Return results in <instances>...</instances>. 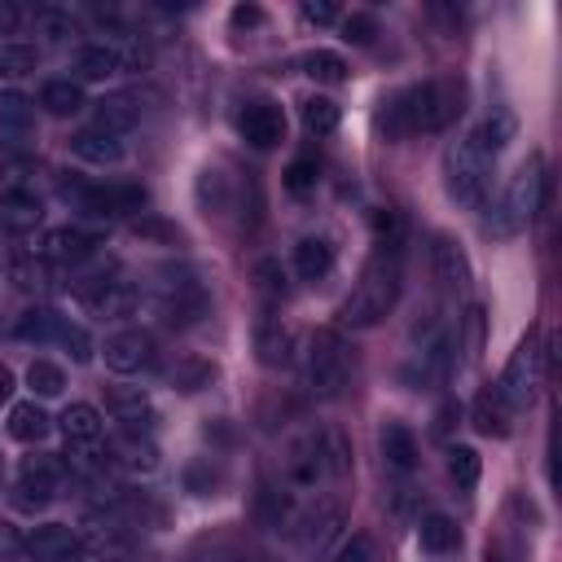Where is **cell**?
Here are the masks:
<instances>
[{"label": "cell", "mask_w": 562, "mask_h": 562, "mask_svg": "<svg viewBox=\"0 0 562 562\" xmlns=\"http://www.w3.org/2000/svg\"><path fill=\"white\" fill-rule=\"evenodd\" d=\"M444 180H448V193H453L462 207H479L488 185H492V154L471 137L453 141L444 154Z\"/></svg>", "instance_id": "277c9868"}, {"label": "cell", "mask_w": 562, "mask_h": 562, "mask_svg": "<svg viewBox=\"0 0 562 562\" xmlns=\"http://www.w3.org/2000/svg\"><path fill=\"white\" fill-rule=\"evenodd\" d=\"M49 430H53V417H49L36 400L14 404V413H10V435H14V439H23V444H40Z\"/></svg>", "instance_id": "83f0119b"}, {"label": "cell", "mask_w": 562, "mask_h": 562, "mask_svg": "<svg viewBox=\"0 0 562 562\" xmlns=\"http://www.w3.org/2000/svg\"><path fill=\"white\" fill-rule=\"evenodd\" d=\"M396 299H400V247H374L370 264L361 268V282L348 295L339 316L352 329H370L396 308Z\"/></svg>", "instance_id": "7a4b0ae2"}, {"label": "cell", "mask_w": 562, "mask_h": 562, "mask_svg": "<svg viewBox=\"0 0 562 562\" xmlns=\"http://www.w3.org/2000/svg\"><path fill=\"white\" fill-rule=\"evenodd\" d=\"M105 409L115 413L120 422H128V426H146L150 417H154V409H150V396L141 391V387H115L105 396Z\"/></svg>", "instance_id": "484cf974"}, {"label": "cell", "mask_w": 562, "mask_h": 562, "mask_svg": "<svg viewBox=\"0 0 562 562\" xmlns=\"http://www.w3.org/2000/svg\"><path fill=\"white\" fill-rule=\"evenodd\" d=\"M137 234H146V238H163V242H176V229H167L163 220H137Z\"/></svg>", "instance_id": "681fc988"}, {"label": "cell", "mask_w": 562, "mask_h": 562, "mask_svg": "<svg viewBox=\"0 0 562 562\" xmlns=\"http://www.w3.org/2000/svg\"><path fill=\"white\" fill-rule=\"evenodd\" d=\"M303 18L316 23V27H329V23H339V5H329V0H308Z\"/></svg>", "instance_id": "7dc6e473"}, {"label": "cell", "mask_w": 562, "mask_h": 562, "mask_svg": "<svg viewBox=\"0 0 562 562\" xmlns=\"http://www.w3.org/2000/svg\"><path fill=\"white\" fill-rule=\"evenodd\" d=\"M545 370H549V352L540 348V334L532 329L527 339L514 348V357H510V365H505L497 391L505 396L510 409H523V404L536 400V391H540V383H545Z\"/></svg>", "instance_id": "8992f818"}, {"label": "cell", "mask_w": 562, "mask_h": 562, "mask_svg": "<svg viewBox=\"0 0 562 562\" xmlns=\"http://www.w3.org/2000/svg\"><path fill=\"white\" fill-rule=\"evenodd\" d=\"M255 352H260V365H268V370H286L295 361V334L282 325V316L260 312V321H255Z\"/></svg>", "instance_id": "4fadbf2b"}, {"label": "cell", "mask_w": 562, "mask_h": 562, "mask_svg": "<svg viewBox=\"0 0 562 562\" xmlns=\"http://www.w3.org/2000/svg\"><path fill=\"white\" fill-rule=\"evenodd\" d=\"M334 562H378V545H374V536H365V532L348 536V540L339 545V553H334Z\"/></svg>", "instance_id": "60d3db41"}, {"label": "cell", "mask_w": 562, "mask_h": 562, "mask_svg": "<svg viewBox=\"0 0 562 562\" xmlns=\"http://www.w3.org/2000/svg\"><path fill=\"white\" fill-rule=\"evenodd\" d=\"M462 115V84L458 79H426L417 88H404L387 101L378 128L387 141H404L413 133H444Z\"/></svg>", "instance_id": "6da1fadb"}, {"label": "cell", "mask_w": 562, "mask_h": 562, "mask_svg": "<svg viewBox=\"0 0 562 562\" xmlns=\"http://www.w3.org/2000/svg\"><path fill=\"white\" fill-rule=\"evenodd\" d=\"M378 444H383V462H387L391 471L409 475V471L417 466V439H413V430H409L404 422H387L383 435H378Z\"/></svg>", "instance_id": "44dd1931"}, {"label": "cell", "mask_w": 562, "mask_h": 562, "mask_svg": "<svg viewBox=\"0 0 562 562\" xmlns=\"http://www.w3.org/2000/svg\"><path fill=\"white\" fill-rule=\"evenodd\" d=\"M159 312L167 325L185 329L193 325L198 316H207V295L193 277H176V282H163V295H159Z\"/></svg>", "instance_id": "7c38bea8"}, {"label": "cell", "mask_w": 562, "mask_h": 562, "mask_svg": "<svg viewBox=\"0 0 562 562\" xmlns=\"http://www.w3.org/2000/svg\"><path fill=\"white\" fill-rule=\"evenodd\" d=\"M303 71H308L316 84H344V79H348V62H344L339 53H325V49L308 53V58H303Z\"/></svg>", "instance_id": "d590c367"}, {"label": "cell", "mask_w": 562, "mask_h": 562, "mask_svg": "<svg viewBox=\"0 0 562 562\" xmlns=\"http://www.w3.org/2000/svg\"><path fill=\"white\" fill-rule=\"evenodd\" d=\"M514 133H519V120L510 115V110H492V115L484 120V128L475 133V141H479V146H484V150L497 159V154H501V150L514 141Z\"/></svg>", "instance_id": "4dcf8cb0"}, {"label": "cell", "mask_w": 562, "mask_h": 562, "mask_svg": "<svg viewBox=\"0 0 562 562\" xmlns=\"http://www.w3.org/2000/svg\"><path fill=\"white\" fill-rule=\"evenodd\" d=\"M27 553H32V562H79L84 540L62 523H45V527L32 532Z\"/></svg>", "instance_id": "5bb4252c"}, {"label": "cell", "mask_w": 562, "mask_h": 562, "mask_svg": "<svg viewBox=\"0 0 562 562\" xmlns=\"http://www.w3.org/2000/svg\"><path fill=\"white\" fill-rule=\"evenodd\" d=\"M299 115H303V128L312 137H329L334 128H339V105H334L329 97H308Z\"/></svg>", "instance_id": "d6a6232c"}, {"label": "cell", "mask_w": 562, "mask_h": 562, "mask_svg": "<svg viewBox=\"0 0 562 562\" xmlns=\"http://www.w3.org/2000/svg\"><path fill=\"white\" fill-rule=\"evenodd\" d=\"M53 344H62L66 352H71V361L75 365H88L92 361V339H88V334L79 329V325H71V321H62V329H58V339Z\"/></svg>", "instance_id": "ab89813d"}, {"label": "cell", "mask_w": 562, "mask_h": 562, "mask_svg": "<svg viewBox=\"0 0 562 562\" xmlns=\"http://www.w3.org/2000/svg\"><path fill=\"white\" fill-rule=\"evenodd\" d=\"M207 378H211V365H198V361H185L180 370H172V383H176L180 391H198Z\"/></svg>", "instance_id": "f6af8a7d"}, {"label": "cell", "mask_w": 562, "mask_h": 562, "mask_svg": "<svg viewBox=\"0 0 562 562\" xmlns=\"http://www.w3.org/2000/svg\"><path fill=\"white\" fill-rule=\"evenodd\" d=\"M374 36H378V23H374L370 14L344 18V40H348V45H374Z\"/></svg>", "instance_id": "ee69618b"}, {"label": "cell", "mask_w": 562, "mask_h": 562, "mask_svg": "<svg viewBox=\"0 0 562 562\" xmlns=\"http://www.w3.org/2000/svg\"><path fill=\"white\" fill-rule=\"evenodd\" d=\"M23 549H27V540L18 536V527L14 523H0V562H18Z\"/></svg>", "instance_id": "bcb514c9"}, {"label": "cell", "mask_w": 562, "mask_h": 562, "mask_svg": "<svg viewBox=\"0 0 562 562\" xmlns=\"http://www.w3.org/2000/svg\"><path fill=\"white\" fill-rule=\"evenodd\" d=\"M479 334H484V312L471 308V312H466V352H471V357H479Z\"/></svg>", "instance_id": "c3c4849f"}, {"label": "cell", "mask_w": 562, "mask_h": 562, "mask_svg": "<svg viewBox=\"0 0 562 562\" xmlns=\"http://www.w3.org/2000/svg\"><path fill=\"white\" fill-rule=\"evenodd\" d=\"M62 198L88 215V220H115L128 211L146 207V189L141 185H79V180H62Z\"/></svg>", "instance_id": "52a82bcc"}, {"label": "cell", "mask_w": 562, "mask_h": 562, "mask_svg": "<svg viewBox=\"0 0 562 562\" xmlns=\"http://www.w3.org/2000/svg\"><path fill=\"white\" fill-rule=\"evenodd\" d=\"M27 387H32L36 396L53 400V396H62L66 378H62V370H58L53 361H32V370H27Z\"/></svg>", "instance_id": "74e56055"}, {"label": "cell", "mask_w": 562, "mask_h": 562, "mask_svg": "<svg viewBox=\"0 0 562 562\" xmlns=\"http://www.w3.org/2000/svg\"><path fill=\"white\" fill-rule=\"evenodd\" d=\"M62 430L71 444H97L101 439V413L92 404H71L62 413Z\"/></svg>", "instance_id": "1f68e13d"}, {"label": "cell", "mask_w": 562, "mask_h": 562, "mask_svg": "<svg viewBox=\"0 0 562 562\" xmlns=\"http://www.w3.org/2000/svg\"><path fill=\"white\" fill-rule=\"evenodd\" d=\"M295 268H299L303 282L329 277V268H334V247H329L325 238H303V242L295 247Z\"/></svg>", "instance_id": "4316f807"}, {"label": "cell", "mask_w": 562, "mask_h": 562, "mask_svg": "<svg viewBox=\"0 0 562 562\" xmlns=\"http://www.w3.org/2000/svg\"><path fill=\"white\" fill-rule=\"evenodd\" d=\"M238 133L247 146L255 150H273L286 141V115L277 101H247L242 115H238Z\"/></svg>", "instance_id": "30bf717a"}, {"label": "cell", "mask_w": 562, "mask_h": 562, "mask_svg": "<svg viewBox=\"0 0 562 562\" xmlns=\"http://www.w3.org/2000/svg\"><path fill=\"white\" fill-rule=\"evenodd\" d=\"M71 154L84 159V163H92V167H110V163L124 159V141L101 133V128H84V133L71 137Z\"/></svg>", "instance_id": "d6986e66"}, {"label": "cell", "mask_w": 562, "mask_h": 562, "mask_svg": "<svg viewBox=\"0 0 562 562\" xmlns=\"http://www.w3.org/2000/svg\"><path fill=\"white\" fill-rule=\"evenodd\" d=\"M40 105L49 110L53 120H66V115H75V110H84L88 101H84V88L75 79H49L40 88Z\"/></svg>", "instance_id": "f1b7e54d"}, {"label": "cell", "mask_w": 562, "mask_h": 562, "mask_svg": "<svg viewBox=\"0 0 562 562\" xmlns=\"http://www.w3.org/2000/svg\"><path fill=\"white\" fill-rule=\"evenodd\" d=\"M40 251L49 260H58V264H84L97 251V238L84 234V229H53V234H45V247Z\"/></svg>", "instance_id": "603a6c76"}, {"label": "cell", "mask_w": 562, "mask_h": 562, "mask_svg": "<svg viewBox=\"0 0 562 562\" xmlns=\"http://www.w3.org/2000/svg\"><path fill=\"white\" fill-rule=\"evenodd\" d=\"M32 128H36V110H32V101L23 97V92H0V137H14L10 146H18V141H27L32 137Z\"/></svg>", "instance_id": "7402d4cb"}, {"label": "cell", "mask_w": 562, "mask_h": 562, "mask_svg": "<svg viewBox=\"0 0 562 562\" xmlns=\"http://www.w3.org/2000/svg\"><path fill=\"white\" fill-rule=\"evenodd\" d=\"M75 71H79V79H110V75H120L124 66H120V49H115V40L84 45V49L75 53Z\"/></svg>", "instance_id": "d4e9b609"}, {"label": "cell", "mask_w": 562, "mask_h": 562, "mask_svg": "<svg viewBox=\"0 0 562 562\" xmlns=\"http://www.w3.org/2000/svg\"><path fill=\"white\" fill-rule=\"evenodd\" d=\"M510 417H514V409L505 404V396H501L497 387H484V391L475 396V430H479V435L505 439V435H510Z\"/></svg>", "instance_id": "ffe728a7"}, {"label": "cell", "mask_w": 562, "mask_h": 562, "mask_svg": "<svg viewBox=\"0 0 562 562\" xmlns=\"http://www.w3.org/2000/svg\"><path fill=\"white\" fill-rule=\"evenodd\" d=\"M374 234H378V247H400V238H404V220L396 215V211H374Z\"/></svg>", "instance_id": "7bdbcfd3"}, {"label": "cell", "mask_w": 562, "mask_h": 562, "mask_svg": "<svg viewBox=\"0 0 562 562\" xmlns=\"http://www.w3.org/2000/svg\"><path fill=\"white\" fill-rule=\"evenodd\" d=\"M58 329H62V316L49 312V308H36V312H27V316L18 321V339L49 344V339H58Z\"/></svg>", "instance_id": "e575fe53"}, {"label": "cell", "mask_w": 562, "mask_h": 562, "mask_svg": "<svg viewBox=\"0 0 562 562\" xmlns=\"http://www.w3.org/2000/svg\"><path fill=\"white\" fill-rule=\"evenodd\" d=\"M348 378H352V361H348L344 339L334 329H316L312 344H308V383H312V396L339 400L348 391Z\"/></svg>", "instance_id": "5b68a950"}, {"label": "cell", "mask_w": 562, "mask_h": 562, "mask_svg": "<svg viewBox=\"0 0 562 562\" xmlns=\"http://www.w3.org/2000/svg\"><path fill=\"white\" fill-rule=\"evenodd\" d=\"M36 32H40L49 45H66L71 36H79L75 18H71V14H62V10H40V14H36Z\"/></svg>", "instance_id": "8d00e7d4"}, {"label": "cell", "mask_w": 562, "mask_h": 562, "mask_svg": "<svg viewBox=\"0 0 562 562\" xmlns=\"http://www.w3.org/2000/svg\"><path fill=\"white\" fill-rule=\"evenodd\" d=\"M0 488H5V462H0Z\"/></svg>", "instance_id": "11a10c76"}, {"label": "cell", "mask_w": 562, "mask_h": 562, "mask_svg": "<svg viewBox=\"0 0 562 562\" xmlns=\"http://www.w3.org/2000/svg\"><path fill=\"white\" fill-rule=\"evenodd\" d=\"M40 220H45V202L32 189H5L0 193V224H5L10 234H32Z\"/></svg>", "instance_id": "2e32d148"}, {"label": "cell", "mask_w": 562, "mask_h": 562, "mask_svg": "<svg viewBox=\"0 0 562 562\" xmlns=\"http://www.w3.org/2000/svg\"><path fill=\"white\" fill-rule=\"evenodd\" d=\"M105 462L128 471V475H154L159 471V448L150 439H141V435H120L115 444L105 448Z\"/></svg>", "instance_id": "9a60e30c"}, {"label": "cell", "mask_w": 562, "mask_h": 562, "mask_svg": "<svg viewBox=\"0 0 562 562\" xmlns=\"http://www.w3.org/2000/svg\"><path fill=\"white\" fill-rule=\"evenodd\" d=\"M417 540H422V549H430V553H453V549L462 545V527L448 519V514H426L422 527H417Z\"/></svg>", "instance_id": "f546056e"}, {"label": "cell", "mask_w": 562, "mask_h": 562, "mask_svg": "<svg viewBox=\"0 0 562 562\" xmlns=\"http://www.w3.org/2000/svg\"><path fill=\"white\" fill-rule=\"evenodd\" d=\"M18 27V10L14 5H5V0H0V36H10Z\"/></svg>", "instance_id": "f5cc1de1"}, {"label": "cell", "mask_w": 562, "mask_h": 562, "mask_svg": "<svg viewBox=\"0 0 562 562\" xmlns=\"http://www.w3.org/2000/svg\"><path fill=\"white\" fill-rule=\"evenodd\" d=\"M453 417H458V404H444V409L435 413V435H448V430H453Z\"/></svg>", "instance_id": "816d5d0a"}, {"label": "cell", "mask_w": 562, "mask_h": 562, "mask_svg": "<svg viewBox=\"0 0 562 562\" xmlns=\"http://www.w3.org/2000/svg\"><path fill=\"white\" fill-rule=\"evenodd\" d=\"M53 497H58V466L49 458H27L23 462V475H18V488H14V505L23 514H36Z\"/></svg>", "instance_id": "8fae6325"}, {"label": "cell", "mask_w": 562, "mask_h": 562, "mask_svg": "<svg viewBox=\"0 0 562 562\" xmlns=\"http://www.w3.org/2000/svg\"><path fill=\"white\" fill-rule=\"evenodd\" d=\"M10 396H14V374H10L5 365H0V404H5Z\"/></svg>", "instance_id": "db71d44e"}, {"label": "cell", "mask_w": 562, "mask_h": 562, "mask_svg": "<svg viewBox=\"0 0 562 562\" xmlns=\"http://www.w3.org/2000/svg\"><path fill=\"white\" fill-rule=\"evenodd\" d=\"M92 110H97V128L110 133V137L133 133V128L141 124V101H137L133 92H110V97H101Z\"/></svg>", "instance_id": "e0dca14e"}, {"label": "cell", "mask_w": 562, "mask_h": 562, "mask_svg": "<svg viewBox=\"0 0 562 562\" xmlns=\"http://www.w3.org/2000/svg\"><path fill=\"white\" fill-rule=\"evenodd\" d=\"M545 159L540 154H532L519 172H514V180H510V189H505V198H501V207L488 215V234H497V238H514V234H523L527 224L536 220V211L545 207Z\"/></svg>", "instance_id": "3957f363"}, {"label": "cell", "mask_w": 562, "mask_h": 562, "mask_svg": "<svg viewBox=\"0 0 562 562\" xmlns=\"http://www.w3.org/2000/svg\"><path fill=\"white\" fill-rule=\"evenodd\" d=\"M264 23V10L260 5H238L234 10V27H260Z\"/></svg>", "instance_id": "f907efd6"}, {"label": "cell", "mask_w": 562, "mask_h": 562, "mask_svg": "<svg viewBox=\"0 0 562 562\" xmlns=\"http://www.w3.org/2000/svg\"><path fill=\"white\" fill-rule=\"evenodd\" d=\"M479 471H484V462H479L475 448H466V444L448 448V475H453L458 488H475L479 484Z\"/></svg>", "instance_id": "836d02e7"}, {"label": "cell", "mask_w": 562, "mask_h": 562, "mask_svg": "<svg viewBox=\"0 0 562 562\" xmlns=\"http://www.w3.org/2000/svg\"><path fill=\"white\" fill-rule=\"evenodd\" d=\"M430 260H435V277H439L448 290H466V286H471V264H466V255L458 251L453 238H435Z\"/></svg>", "instance_id": "cb8c5ba5"}, {"label": "cell", "mask_w": 562, "mask_h": 562, "mask_svg": "<svg viewBox=\"0 0 562 562\" xmlns=\"http://www.w3.org/2000/svg\"><path fill=\"white\" fill-rule=\"evenodd\" d=\"M105 370L110 374H124V378H133V374H146V370H154V361H159V348H154V334H146V329H124V334H115V339H105Z\"/></svg>", "instance_id": "9c48e42d"}, {"label": "cell", "mask_w": 562, "mask_h": 562, "mask_svg": "<svg viewBox=\"0 0 562 562\" xmlns=\"http://www.w3.org/2000/svg\"><path fill=\"white\" fill-rule=\"evenodd\" d=\"M88 540H84V553L101 558V562H128L133 558V540L120 523H105V519H88Z\"/></svg>", "instance_id": "ac0fdd59"}, {"label": "cell", "mask_w": 562, "mask_h": 562, "mask_svg": "<svg viewBox=\"0 0 562 562\" xmlns=\"http://www.w3.org/2000/svg\"><path fill=\"white\" fill-rule=\"evenodd\" d=\"M316 176H321V163H316V159H295V163L286 167V189H290V193H308V189L316 185Z\"/></svg>", "instance_id": "b9f144b4"}, {"label": "cell", "mask_w": 562, "mask_h": 562, "mask_svg": "<svg viewBox=\"0 0 562 562\" xmlns=\"http://www.w3.org/2000/svg\"><path fill=\"white\" fill-rule=\"evenodd\" d=\"M40 53L32 45H0V75H27L36 71Z\"/></svg>", "instance_id": "f35d334b"}, {"label": "cell", "mask_w": 562, "mask_h": 562, "mask_svg": "<svg viewBox=\"0 0 562 562\" xmlns=\"http://www.w3.org/2000/svg\"><path fill=\"white\" fill-rule=\"evenodd\" d=\"M75 295H79V303H84L92 316H101V321H124V316H133V312L141 308V290H137L133 282L105 277V273L79 282Z\"/></svg>", "instance_id": "ba28073f"}]
</instances>
